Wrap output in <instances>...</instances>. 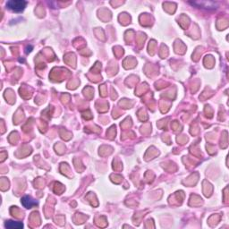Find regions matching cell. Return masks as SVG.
I'll list each match as a JSON object with an SVG mask.
<instances>
[{"label":"cell","instance_id":"6da1fadb","mask_svg":"<svg viewBox=\"0 0 229 229\" xmlns=\"http://www.w3.org/2000/svg\"><path fill=\"white\" fill-rule=\"evenodd\" d=\"M26 4H27V3L25 1H22V0H12V1H8L6 3V6L14 12L22 11L25 8Z\"/></svg>","mask_w":229,"mask_h":229},{"label":"cell","instance_id":"7a4b0ae2","mask_svg":"<svg viewBox=\"0 0 229 229\" xmlns=\"http://www.w3.org/2000/svg\"><path fill=\"white\" fill-rule=\"evenodd\" d=\"M22 203H23V205H24L26 208H28V209H31V207H33V206H35V205L38 204L36 201H34L33 200H31L30 197H24V198L22 199Z\"/></svg>","mask_w":229,"mask_h":229},{"label":"cell","instance_id":"3957f363","mask_svg":"<svg viewBox=\"0 0 229 229\" xmlns=\"http://www.w3.org/2000/svg\"><path fill=\"white\" fill-rule=\"evenodd\" d=\"M5 227L9 228H22V224L18 223V222H13V221H8L5 223Z\"/></svg>","mask_w":229,"mask_h":229}]
</instances>
